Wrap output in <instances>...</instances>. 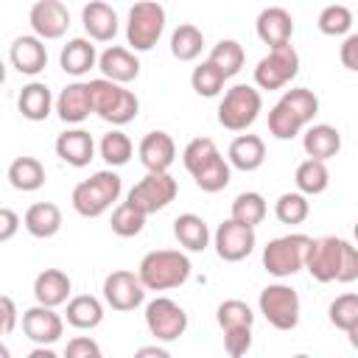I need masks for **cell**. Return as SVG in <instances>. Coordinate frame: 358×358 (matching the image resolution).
<instances>
[{"instance_id": "obj_1", "label": "cell", "mask_w": 358, "mask_h": 358, "mask_svg": "<svg viewBox=\"0 0 358 358\" xmlns=\"http://www.w3.org/2000/svg\"><path fill=\"white\" fill-rule=\"evenodd\" d=\"M319 115V98L308 87H291L268 109V134L274 140H294Z\"/></svg>"}, {"instance_id": "obj_2", "label": "cell", "mask_w": 358, "mask_h": 358, "mask_svg": "<svg viewBox=\"0 0 358 358\" xmlns=\"http://www.w3.org/2000/svg\"><path fill=\"white\" fill-rule=\"evenodd\" d=\"M182 162L204 193H218L232 179V165L221 157L213 137H193L182 151Z\"/></svg>"}, {"instance_id": "obj_3", "label": "cell", "mask_w": 358, "mask_h": 358, "mask_svg": "<svg viewBox=\"0 0 358 358\" xmlns=\"http://www.w3.org/2000/svg\"><path fill=\"white\" fill-rule=\"evenodd\" d=\"M190 271H193L190 257L179 249H154L137 266V274H140V280L148 291L179 288L190 280Z\"/></svg>"}, {"instance_id": "obj_4", "label": "cell", "mask_w": 358, "mask_h": 358, "mask_svg": "<svg viewBox=\"0 0 358 358\" xmlns=\"http://www.w3.org/2000/svg\"><path fill=\"white\" fill-rule=\"evenodd\" d=\"M123 193V179L115 171H95L90 179H81L73 187V210L81 218H98L103 215Z\"/></svg>"}, {"instance_id": "obj_5", "label": "cell", "mask_w": 358, "mask_h": 358, "mask_svg": "<svg viewBox=\"0 0 358 358\" xmlns=\"http://www.w3.org/2000/svg\"><path fill=\"white\" fill-rule=\"evenodd\" d=\"M90 95H92V112L112 123V126H126L137 117L140 112V101L131 90H126L123 84L112 81V78H92L90 81Z\"/></svg>"}, {"instance_id": "obj_6", "label": "cell", "mask_w": 358, "mask_h": 358, "mask_svg": "<svg viewBox=\"0 0 358 358\" xmlns=\"http://www.w3.org/2000/svg\"><path fill=\"white\" fill-rule=\"evenodd\" d=\"M310 241H313V238H310V235H302V232H291V235L271 238V241L263 246V268H266L271 277H277V280L294 277L296 271L305 268Z\"/></svg>"}, {"instance_id": "obj_7", "label": "cell", "mask_w": 358, "mask_h": 358, "mask_svg": "<svg viewBox=\"0 0 358 358\" xmlns=\"http://www.w3.org/2000/svg\"><path fill=\"white\" fill-rule=\"evenodd\" d=\"M165 20H168V14H165L159 0L134 3L129 8V17H126V42H129V48L137 50V53L151 50L159 42L162 31H165Z\"/></svg>"}, {"instance_id": "obj_8", "label": "cell", "mask_w": 358, "mask_h": 358, "mask_svg": "<svg viewBox=\"0 0 358 358\" xmlns=\"http://www.w3.org/2000/svg\"><path fill=\"white\" fill-rule=\"evenodd\" d=\"M263 109V95L252 84H235L218 103V123L229 131H246Z\"/></svg>"}, {"instance_id": "obj_9", "label": "cell", "mask_w": 358, "mask_h": 358, "mask_svg": "<svg viewBox=\"0 0 358 358\" xmlns=\"http://www.w3.org/2000/svg\"><path fill=\"white\" fill-rule=\"evenodd\" d=\"M257 308L263 319L277 330H294L299 324L302 302L299 294L285 282H268L257 296Z\"/></svg>"}, {"instance_id": "obj_10", "label": "cell", "mask_w": 358, "mask_h": 358, "mask_svg": "<svg viewBox=\"0 0 358 358\" xmlns=\"http://www.w3.org/2000/svg\"><path fill=\"white\" fill-rule=\"evenodd\" d=\"M296 73H299V53L291 42L280 48H268V53L255 64V87L282 90L296 78Z\"/></svg>"}, {"instance_id": "obj_11", "label": "cell", "mask_w": 358, "mask_h": 358, "mask_svg": "<svg viewBox=\"0 0 358 358\" xmlns=\"http://www.w3.org/2000/svg\"><path fill=\"white\" fill-rule=\"evenodd\" d=\"M176 193H179V185L168 171H145V176L129 190L126 201H131L137 210L151 215L157 210H165L176 199Z\"/></svg>"}, {"instance_id": "obj_12", "label": "cell", "mask_w": 358, "mask_h": 358, "mask_svg": "<svg viewBox=\"0 0 358 358\" xmlns=\"http://www.w3.org/2000/svg\"><path fill=\"white\" fill-rule=\"evenodd\" d=\"M344 238L336 235H324V238H313L310 249H308V260L305 268L316 282H338L341 274V260H344Z\"/></svg>"}, {"instance_id": "obj_13", "label": "cell", "mask_w": 358, "mask_h": 358, "mask_svg": "<svg viewBox=\"0 0 358 358\" xmlns=\"http://www.w3.org/2000/svg\"><path fill=\"white\" fill-rule=\"evenodd\" d=\"M145 327L157 341H176L187 330V313L171 296H157L145 305Z\"/></svg>"}, {"instance_id": "obj_14", "label": "cell", "mask_w": 358, "mask_h": 358, "mask_svg": "<svg viewBox=\"0 0 358 358\" xmlns=\"http://www.w3.org/2000/svg\"><path fill=\"white\" fill-rule=\"evenodd\" d=\"M213 246H215V255L224 260V263H241L246 260L255 246H257V235H255V227L249 224H241L235 218H227L218 224V229L213 232Z\"/></svg>"}, {"instance_id": "obj_15", "label": "cell", "mask_w": 358, "mask_h": 358, "mask_svg": "<svg viewBox=\"0 0 358 358\" xmlns=\"http://www.w3.org/2000/svg\"><path fill=\"white\" fill-rule=\"evenodd\" d=\"M101 291H103V302H106L112 310L126 313V310H134V308L143 305L148 288L143 285L140 274H134V271H129V268H117V271L106 274Z\"/></svg>"}, {"instance_id": "obj_16", "label": "cell", "mask_w": 358, "mask_h": 358, "mask_svg": "<svg viewBox=\"0 0 358 358\" xmlns=\"http://www.w3.org/2000/svg\"><path fill=\"white\" fill-rule=\"evenodd\" d=\"M22 333L34 344H56L64 333V319L56 313V308L36 302L34 308L22 310Z\"/></svg>"}, {"instance_id": "obj_17", "label": "cell", "mask_w": 358, "mask_h": 358, "mask_svg": "<svg viewBox=\"0 0 358 358\" xmlns=\"http://www.w3.org/2000/svg\"><path fill=\"white\" fill-rule=\"evenodd\" d=\"M28 22L39 39H62L70 28V11L62 0H36L28 11Z\"/></svg>"}, {"instance_id": "obj_18", "label": "cell", "mask_w": 358, "mask_h": 358, "mask_svg": "<svg viewBox=\"0 0 358 358\" xmlns=\"http://www.w3.org/2000/svg\"><path fill=\"white\" fill-rule=\"evenodd\" d=\"M8 62L17 73L22 76H36L48 67V48H45V39H39L36 34H25V36H17L8 48Z\"/></svg>"}, {"instance_id": "obj_19", "label": "cell", "mask_w": 358, "mask_h": 358, "mask_svg": "<svg viewBox=\"0 0 358 358\" xmlns=\"http://www.w3.org/2000/svg\"><path fill=\"white\" fill-rule=\"evenodd\" d=\"M255 31H257V39L263 45H268V48L288 45L291 36H294V17L282 6H268V8H263L257 14Z\"/></svg>"}, {"instance_id": "obj_20", "label": "cell", "mask_w": 358, "mask_h": 358, "mask_svg": "<svg viewBox=\"0 0 358 358\" xmlns=\"http://www.w3.org/2000/svg\"><path fill=\"white\" fill-rule=\"evenodd\" d=\"M81 25L87 31V36L92 42H112L117 36V28H120V20L115 14V8L103 0H90L84 8H81Z\"/></svg>"}, {"instance_id": "obj_21", "label": "cell", "mask_w": 358, "mask_h": 358, "mask_svg": "<svg viewBox=\"0 0 358 358\" xmlns=\"http://www.w3.org/2000/svg\"><path fill=\"white\" fill-rule=\"evenodd\" d=\"M56 157L73 168H87L95 159V140L84 129H67L56 137Z\"/></svg>"}, {"instance_id": "obj_22", "label": "cell", "mask_w": 358, "mask_h": 358, "mask_svg": "<svg viewBox=\"0 0 358 358\" xmlns=\"http://www.w3.org/2000/svg\"><path fill=\"white\" fill-rule=\"evenodd\" d=\"M137 157L145 171H168L176 159V143L168 131H148L137 145Z\"/></svg>"}, {"instance_id": "obj_23", "label": "cell", "mask_w": 358, "mask_h": 358, "mask_svg": "<svg viewBox=\"0 0 358 358\" xmlns=\"http://www.w3.org/2000/svg\"><path fill=\"white\" fill-rule=\"evenodd\" d=\"M98 70L103 73V78H112L117 84H129V81H134L140 76V59L134 56L131 48L109 45L98 56Z\"/></svg>"}, {"instance_id": "obj_24", "label": "cell", "mask_w": 358, "mask_h": 358, "mask_svg": "<svg viewBox=\"0 0 358 358\" xmlns=\"http://www.w3.org/2000/svg\"><path fill=\"white\" fill-rule=\"evenodd\" d=\"M92 112V95L90 81H73L67 84L56 98V115L64 123H84Z\"/></svg>"}, {"instance_id": "obj_25", "label": "cell", "mask_w": 358, "mask_h": 358, "mask_svg": "<svg viewBox=\"0 0 358 358\" xmlns=\"http://www.w3.org/2000/svg\"><path fill=\"white\" fill-rule=\"evenodd\" d=\"M53 106H56L53 92H50V87L42 84V81H28V84L20 90V95H17V109H20V115H22L25 120H31V123L48 120L50 112H53Z\"/></svg>"}, {"instance_id": "obj_26", "label": "cell", "mask_w": 358, "mask_h": 358, "mask_svg": "<svg viewBox=\"0 0 358 358\" xmlns=\"http://www.w3.org/2000/svg\"><path fill=\"white\" fill-rule=\"evenodd\" d=\"M95 64H98V50H95V45H92V39H87V36L70 39V42L62 48V53H59V67H62L67 76H76V78L87 76Z\"/></svg>"}, {"instance_id": "obj_27", "label": "cell", "mask_w": 358, "mask_h": 358, "mask_svg": "<svg viewBox=\"0 0 358 358\" xmlns=\"http://www.w3.org/2000/svg\"><path fill=\"white\" fill-rule=\"evenodd\" d=\"M227 159H229L232 168H238L243 173L257 171L266 162V143H263V137H257V134H238L229 143V148H227Z\"/></svg>"}, {"instance_id": "obj_28", "label": "cell", "mask_w": 358, "mask_h": 358, "mask_svg": "<svg viewBox=\"0 0 358 358\" xmlns=\"http://www.w3.org/2000/svg\"><path fill=\"white\" fill-rule=\"evenodd\" d=\"M302 148L313 159H333L341 151V134L330 123H310L302 134Z\"/></svg>"}, {"instance_id": "obj_29", "label": "cell", "mask_w": 358, "mask_h": 358, "mask_svg": "<svg viewBox=\"0 0 358 358\" xmlns=\"http://www.w3.org/2000/svg\"><path fill=\"white\" fill-rule=\"evenodd\" d=\"M70 291H73V282L62 268H45L34 280V299L50 308L64 305L70 299Z\"/></svg>"}, {"instance_id": "obj_30", "label": "cell", "mask_w": 358, "mask_h": 358, "mask_svg": "<svg viewBox=\"0 0 358 358\" xmlns=\"http://www.w3.org/2000/svg\"><path fill=\"white\" fill-rule=\"evenodd\" d=\"M173 238L179 241L182 249L187 252H204L210 246V227L201 215L196 213H182L173 218Z\"/></svg>"}, {"instance_id": "obj_31", "label": "cell", "mask_w": 358, "mask_h": 358, "mask_svg": "<svg viewBox=\"0 0 358 358\" xmlns=\"http://www.w3.org/2000/svg\"><path fill=\"white\" fill-rule=\"evenodd\" d=\"M22 227L34 238H53L62 229V210L53 201H36V204H31L25 210Z\"/></svg>"}, {"instance_id": "obj_32", "label": "cell", "mask_w": 358, "mask_h": 358, "mask_svg": "<svg viewBox=\"0 0 358 358\" xmlns=\"http://www.w3.org/2000/svg\"><path fill=\"white\" fill-rule=\"evenodd\" d=\"M64 319L70 327L76 330H92L103 322V302L92 294H78L73 299H67V310Z\"/></svg>"}, {"instance_id": "obj_33", "label": "cell", "mask_w": 358, "mask_h": 358, "mask_svg": "<svg viewBox=\"0 0 358 358\" xmlns=\"http://www.w3.org/2000/svg\"><path fill=\"white\" fill-rule=\"evenodd\" d=\"M8 182L20 193H34L45 185V165L36 157H17L8 165Z\"/></svg>"}, {"instance_id": "obj_34", "label": "cell", "mask_w": 358, "mask_h": 358, "mask_svg": "<svg viewBox=\"0 0 358 358\" xmlns=\"http://www.w3.org/2000/svg\"><path fill=\"white\" fill-rule=\"evenodd\" d=\"M294 182H296V190L305 193V196H319V193H324L327 185H330L327 162H324V159H313V157H308L305 162L296 165Z\"/></svg>"}, {"instance_id": "obj_35", "label": "cell", "mask_w": 358, "mask_h": 358, "mask_svg": "<svg viewBox=\"0 0 358 358\" xmlns=\"http://www.w3.org/2000/svg\"><path fill=\"white\" fill-rule=\"evenodd\" d=\"M201 48H204L201 28H196L193 22H182V25L173 28V34H171V53H173V59L193 62V59L201 56Z\"/></svg>"}, {"instance_id": "obj_36", "label": "cell", "mask_w": 358, "mask_h": 358, "mask_svg": "<svg viewBox=\"0 0 358 358\" xmlns=\"http://www.w3.org/2000/svg\"><path fill=\"white\" fill-rule=\"evenodd\" d=\"M266 213H268L266 199L257 190H243V193L235 196L232 210H229V218H235L241 224H249V227H257V224H263Z\"/></svg>"}, {"instance_id": "obj_37", "label": "cell", "mask_w": 358, "mask_h": 358, "mask_svg": "<svg viewBox=\"0 0 358 358\" xmlns=\"http://www.w3.org/2000/svg\"><path fill=\"white\" fill-rule=\"evenodd\" d=\"M224 84H227V76L221 67H215L210 59H204L199 67H193L190 73V87L196 95L201 98H215L224 92Z\"/></svg>"}, {"instance_id": "obj_38", "label": "cell", "mask_w": 358, "mask_h": 358, "mask_svg": "<svg viewBox=\"0 0 358 358\" xmlns=\"http://www.w3.org/2000/svg\"><path fill=\"white\" fill-rule=\"evenodd\" d=\"M207 59H210L215 67H221L227 78H232V76L241 73V67H243V62H246V53H243V45H241L238 39H221V42L213 45V50H210Z\"/></svg>"}, {"instance_id": "obj_39", "label": "cell", "mask_w": 358, "mask_h": 358, "mask_svg": "<svg viewBox=\"0 0 358 358\" xmlns=\"http://www.w3.org/2000/svg\"><path fill=\"white\" fill-rule=\"evenodd\" d=\"M98 151H101V159H103L109 168H120V165H126V162L131 159L134 145H131L129 134H123L120 129H112V131H106V134L101 137Z\"/></svg>"}, {"instance_id": "obj_40", "label": "cell", "mask_w": 358, "mask_h": 358, "mask_svg": "<svg viewBox=\"0 0 358 358\" xmlns=\"http://www.w3.org/2000/svg\"><path fill=\"white\" fill-rule=\"evenodd\" d=\"M145 218H148V215H145L143 210H137L131 201H120V204L112 210L109 227H112V232H115L117 238H134V235L143 232Z\"/></svg>"}, {"instance_id": "obj_41", "label": "cell", "mask_w": 358, "mask_h": 358, "mask_svg": "<svg viewBox=\"0 0 358 358\" xmlns=\"http://www.w3.org/2000/svg\"><path fill=\"white\" fill-rule=\"evenodd\" d=\"M215 322H218L221 333L232 330V327H252L255 324V310L243 299H224L215 308Z\"/></svg>"}, {"instance_id": "obj_42", "label": "cell", "mask_w": 358, "mask_h": 358, "mask_svg": "<svg viewBox=\"0 0 358 358\" xmlns=\"http://www.w3.org/2000/svg\"><path fill=\"white\" fill-rule=\"evenodd\" d=\"M319 31L324 36H347L352 31V11L341 3H333V6H324L319 11V20H316Z\"/></svg>"}, {"instance_id": "obj_43", "label": "cell", "mask_w": 358, "mask_h": 358, "mask_svg": "<svg viewBox=\"0 0 358 358\" xmlns=\"http://www.w3.org/2000/svg\"><path fill=\"white\" fill-rule=\"evenodd\" d=\"M274 215L280 224H302L310 215V201L305 193L294 190V193H282L274 201Z\"/></svg>"}, {"instance_id": "obj_44", "label": "cell", "mask_w": 358, "mask_h": 358, "mask_svg": "<svg viewBox=\"0 0 358 358\" xmlns=\"http://www.w3.org/2000/svg\"><path fill=\"white\" fill-rule=\"evenodd\" d=\"M327 319H330L333 327H338V330L347 333L358 322V294H341V296H336L330 302V308H327Z\"/></svg>"}, {"instance_id": "obj_45", "label": "cell", "mask_w": 358, "mask_h": 358, "mask_svg": "<svg viewBox=\"0 0 358 358\" xmlns=\"http://www.w3.org/2000/svg\"><path fill=\"white\" fill-rule=\"evenodd\" d=\"M252 347V327H232L224 330V350L229 358H241L246 355Z\"/></svg>"}, {"instance_id": "obj_46", "label": "cell", "mask_w": 358, "mask_h": 358, "mask_svg": "<svg viewBox=\"0 0 358 358\" xmlns=\"http://www.w3.org/2000/svg\"><path fill=\"white\" fill-rule=\"evenodd\" d=\"M64 358H101V344L90 336H76L67 341Z\"/></svg>"}, {"instance_id": "obj_47", "label": "cell", "mask_w": 358, "mask_h": 358, "mask_svg": "<svg viewBox=\"0 0 358 358\" xmlns=\"http://www.w3.org/2000/svg\"><path fill=\"white\" fill-rule=\"evenodd\" d=\"M17 313H20V310H17L14 299H11L8 294H3V296H0V333H3V336H11L14 327H17V322H22V316H17Z\"/></svg>"}, {"instance_id": "obj_48", "label": "cell", "mask_w": 358, "mask_h": 358, "mask_svg": "<svg viewBox=\"0 0 358 358\" xmlns=\"http://www.w3.org/2000/svg\"><path fill=\"white\" fill-rule=\"evenodd\" d=\"M358 280V246H352L347 241L344 246V260H341V274H338V282H355Z\"/></svg>"}, {"instance_id": "obj_49", "label": "cell", "mask_w": 358, "mask_h": 358, "mask_svg": "<svg viewBox=\"0 0 358 358\" xmlns=\"http://www.w3.org/2000/svg\"><path fill=\"white\" fill-rule=\"evenodd\" d=\"M338 59L350 73H358V34H347L341 48H338Z\"/></svg>"}, {"instance_id": "obj_50", "label": "cell", "mask_w": 358, "mask_h": 358, "mask_svg": "<svg viewBox=\"0 0 358 358\" xmlns=\"http://www.w3.org/2000/svg\"><path fill=\"white\" fill-rule=\"evenodd\" d=\"M20 215L11 210V207H3L0 210V243H8L14 238V232L20 229Z\"/></svg>"}, {"instance_id": "obj_51", "label": "cell", "mask_w": 358, "mask_h": 358, "mask_svg": "<svg viewBox=\"0 0 358 358\" xmlns=\"http://www.w3.org/2000/svg\"><path fill=\"white\" fill-rule=\"evenodd\" d=\"M145 355H157V358H168V347H159V344H151V347H140L137 350V358H145Z\"/></svg>"}, {"instance_id": "obj_52", "label": "cell", "mask_w": 358, "mask_h": 358, "mask_svg": "<svg viewBox=\"0 0 358 358\" xmlns=\"http://www.w3.org/2000/svg\"><path fill=\"white\" fill-rule=\"evenodd\" d=\"M347 338H350V344H352V350H358V322L347 330Z\"/></svg>"}, {"instance_id": "obj_53", "label": "cell", "mask_w": 358, "mask_h": 358, "mask_svg": "<svg viewBox=\"0 0 358 358\" xmlns=\"http://www.w3.org/2000/svg\"><path fill=\"white\" fill-rule=\"evenodd\" d=\"M352 235H355V241H358V221H355V227H352Z\"/></svg>"}]
</instances>
